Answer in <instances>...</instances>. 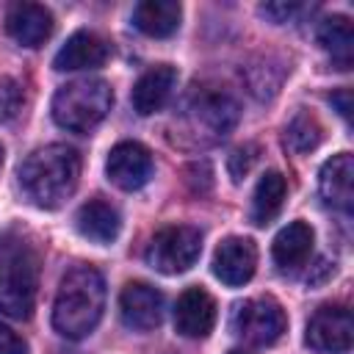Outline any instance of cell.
<instances>
[{"instance_id":"cell-1","label":"cell","mask_w":354,"mask_h":354,"mask_svg":"<svg viewBox=\"0 0 354 354\" xmlns=\"http://www.w3.org/2000/svg\"><path fill=\"white\" fill-rule=\"evenodd\" d=\"M80 155L66 144H47L33 149L19 166V185L25 196L44 210L61 207L77 188Z\"/></svg>"},{"instance_id":"cell-2","label":"cell","mask_w":354,"mask_h":354,"mask_svg":"<svg viewBox=\"0 0 354 354\" xmlns=\"http://www.w3.org/2000/svg\"><path fill=\"white\" fill-rule=\"evenodd\" d=\"M105 310V279L94 266H75L61 277L53 301V326L66 340L94 332Z\"/></svg>"},{"instance_id":"cell-3","label":"cell","mask_w":354,"mask_h":354,"mask_svg":"<svg viewBox=\"0 0 354 354\" xmlns=\"http://www.w3.org/2000/svg\"><path fill=\"white\" fill-rule=\"evenodd\" d=\"M39 293V252L19 232H0V313L30 318Z\"/></svg>"},{"instance_id":"cell-4","label":"cell","mask_w":354,"mask_h":354,"mask_svg":"<svg viewBox=\"0 0 354 354\" xmlns=\"http://www.w3.org/2000/svg\"><path fill=\"white\" fill-rule=\"evenodd\" d=\"M113 105V91L100 77H80L61 86L53 97V119L72 133H88L97 127Z\"/></svg>"},{"instance_id":"cell-5","label":"cell","mask_w":354,"mask_h":354,"mask_svg":"<svg viewBox=\"0 0 354 354\" xmlns=\"http://www.w3.org/2000/svg\"><path fill=\"white\" fill-rule=\"evenodd\" d=\"M202 254V232L188 224H171L152 235L144 257L160 274H183Z\"/></svg>"},{"instance_id":"cell-6","label":"cell","mask_w":354,"mask_h":354,"mask_svg":"<svg viewBox=\"0 0 354 354\" xmlns=\"http://www.w3.org/2000/svg\"><path fill=\"white\" fill-rule=\"evenodd\" d=\"M288 329V315L282 304L271 296L246 299L232 313V332L252 346H271Z\"/></svg>"},{"instance_id":"cell-7","label":"cell","mask_w":354,"mask_h":354,"mask_svg":"<svg viewBox=\"0 0 354 354\" xmlns=\"http://www.w3.org/2000/svg\"><path fill=\"white\" fill-rule=\"evenodd\" d=\"M351 337H354L351 313L337 304L318 307L304 329V343L315 354H346L351 348Z\"/></svg>"},{"instance_id":"cell-8","label":"cell","mask_w":354,"mask_h":354,"mask_svg":"<svg viewBox=\"0 0 354 354\" xmlns=\"http://www.w3.org/2000/svg\"><path fill=\"white\" fill-rule=\"evenodd\" d=\"M185 119H188V127L194 136H199L202 141H218L235 127L238 105L224 91H205V94L194 97Z\"/></svg>"},{"instance_id":"cell-9","label":"cell","mask_w":354,"mask_h":354,"mask_svg":"<svg viewBox=\"0 0 354 354\" xmlns=\"http://www.w3.org/2000/svg\"><path fill=\"white\" fill-rule=\"evenodd\" d=\"M257 268V246L252 238L230 235L213 252V277L230 288H241L254 277Z\"/></svg>"},{"instance_id":"cell-10","label":"cell","mask_w":354,"mask_h":354,"mask_svg":"<svg viewBox=\"0 0 354 354\" xmlns=\"http://www.w3.org/2000/svg\"><path fill=\"white\" fill-rule=\"evenodd\" d=\"M105 174L116 188L138 191L152 177V155L138 141H122L108 152Z\"/></svg>"},{"instance_id":"cell-11","label":"cell","mask_w":354,"mask_h":354,"mask_svg":"<svg viewBox=\"0 0 354 354\" xmlns=\"http://www.w3.org/2000/svg\"><path fill=\"white\" fill-rule=\"evenodd\" d=\"M119 313L124 326L149 332L163 321V293L149 282H127L119 293Z\"/></svg>"},{"instance_id":"cell-12","label":"cell","mask_w":354,"mask_h":354,"mask_svg":"<svg viewBox=\"0 0 354 354\" xmlns=\"http://www.w3.org/2000/svg\"><path fill=\"white\" fill-rule=\"evenodd\" d=\"M216 326V301L205 288H185L174 304V329L183 337H207Z\"/></svg>"},{"instance_id":"cell-13","label":"cell","mask_w":354,"mask_h":354,"mask_svg":"<svg viewBox=\"0 0 354 354\" xmlns=\"http://www.w3.org/2000/svg\"><path fill=\"white\" fill-rule=\"evenodd\" d=\"M53 14L39 3H14L6 11V33L22 47H41L53 36Z\"/></svg>"},{"instance_id":"cell-14","label":"cell","mask_w":354,"mask_h":354,"mask_svg":"<svg viewBox=\"0 0 354 354\" xmlns=\"http://www.w3.org/2000/svg\"><path fill=\"white\" fill-rule=\"evenodd\" d=\"M111 58V47L102 36L91 30H75L64 47L53 58V69L58 72H77V69H97Z\"/></svg>"},{"instance_id":"cell-15","label":"cell","mask_w":354,"mask_h":354,"mask_svg":"<svg viewBox=\"0 0 354 354\" xmlns=\"http://www.w3.org/2000/svg\"><path fill=\"white\" fill-rule=\"evenodd\" d=\"M318 191L326 205L348 213L354 202V158L351 152L332 155L318 171Z\"/></svg>"},{"instance_id":"cell-16","label":"cell","mask_w":354,"mask_h":354,"mask_svg":"<svg viewBox=\"0 0 354 354\" xmlns=\"http://www.w3.org/2000/svg\"><path fill=\"white\" fill-rule=\"evenodd\" d=\"M75 227L83 238H88L91 243H100V246H108L119 238V230H122V218H119V210L105 202V199H88L77 207L75 213Z\"/></svg>"},{"instance_id":"cell-17","label":"cell","mask_w":354,"mask_h":354,"mask_svg":"<svg viewBox=\"0 0 354 354\" xmlns=\"http://www.w3.org/2000/svg\"><path fill=\"white\" fill-rule=\"evenodd\" d=\"M174 86H177V69H174L171 64H160V66L147 69V72L136 80L133 97H130L136 113L149 116V113L160 111V108L166 105V100L171 97Z\"/></svg>"},{"instance_id":"cell-18","label":"cell","mask_w":354,"mask_h":354,"mask_svg":"<svg viewBox=\"0 0 354 354\" xmlns=\"http://www.w3.org/2000/svg\"><path fill=\"white\" fill-rule=\"evenodd\" d=\"M313 241L315 232L307 221H290L288 227H282L271 243V254L274 263L282 271H296L307 263V257L313 254Z\"/></svg>"},{"instance_id":"cell-19","label":"cell","mask_w":354,"mask_h":354,"mask_svg":"<svg viewBox=\"0 0 354 354\" xmlns=\"http://www.w3.org/2000/svg\"><path fill=\"white\" fill-rule=\"evenodd\" d=\"M183 8L174 0H144L133 8V25L152 36V39H166L180 28Z\"/></svg>"},{"instance_id":"cell-20","label":"cell","mask_w":354,"mask_h":354,"mask_svg":"<svg viewBox=\"0 0 354 354\" xmlns=\"http://www.w3.org/2000/svg\"><path fill=\"white\" fill-rule=\"evenodd\" d=\"M285 194H288V183L279 171H266L257 185H254V194H252V221L266 227L279 210H282V202H285Z\"/></svg>"},{"instance_id":"cell-21","label":"cell","mask_w":354,"mask_h":354,"mask_svg":"<svg viewBox=\"0 0 354 354\" xmlns=\"http://www.w3.org/2000/svg\"><path fill=\"white\" fill-rule=\"evenodd\" d=\"M318 44L340 64V69H348L351 64V50H354V28L351 19L343 14H332L321 19L318 25Z\"/></svg>"},{"instance_id":"cell-22","label":"cell","mask_w":354,"mask_h":354,"mask_svg":"<svg viewBox=\"0 0 354 354\" xmlns=\"http://www.w3.org/2000/svg\"><path fill=\"white\" fill-rule=\"evenodd\" d=\"M321 138H324V127L310 111H299L285 127V147L299 155L313 152L321 144Z\"/></svg>"},{"instance_id":"cell-23","label":"cell","mask_w":354,"mask_h":354,"mask_svg":"<svg viewBox=\"0 0 354 354\" xmlns=\"http://www.w3.org/2000/svg\"><path fill=\"white\" fill-rule=\"evenodd\" d=\"M19 108H22V86L14 77L3 75L0 77V124L11 122L19 113Z\"/></svg>"},{"instance_id":"cell-24","label":"cell","mask_w":354,"mask_h":354,"mask_svg":"<svg viewBox=\"0 0 354 354\" xmlns=\"http://www.w3.org/2000/svg\"><path fill=\"white\" fill-rule=\"evenodd\" d=\"M254 160H257V147H254V144H243V147L232 149V155L227 158V169H230V177H232L235 183H241V180H243V177L252 171Z\"/></svg>"},{"instance_id":"cell-25","label":"cell","mask_w":354,"mask_h":354,"mask_svg":"<svg viewBox=\"0 0 354 354\" xmlns=\"http://www.w3.org/2000/svg\"><path fill=\"white\" fill-rule=\"evenodd\" d=\"M185 183L191 185L194 194H205V191L213 185V171H210V166H207L205 160L191 163V166L185 169Z\"/></svg>"},{"instance_id":"cell-26","label":"cell","mask_w":354,"mask_h":354,"mask_svg":"<svg viewBox=\"0 0 354 354\" xmlns=\"http://www.w3.org/2000/svg\"><path fill=\"white\" fill-rule=\"evenodd\" d=\"M0 354H28V343L6 324H0Z\"/></svg>"},{"instance_id":"cell-27","label":"cell","mask_w":354,"mask_h":354,"mask_svg":"<svg viewBox=\"0 0 354 354\" xmlns=\"http://www.w3.org/2000/svg\"><path fill=\"white\" fill-rule=\"evenodd\" d=\"M296 8L299 6H293V3H266V6H260V14L279 25V22H288L296 14Z\"/></svg>"},{"instance_id":"cell-28","label":"cell","mask_w":354,"mask_h":354,"mask_svg":"<svg viewBox=\"0 0 354 354\" xmlns=\"http://www.w3.org/2000/svg\"><path fill=\"white\" fill-rule=\"evenodd\" d=\"M329 102H332V105H337V113H340L343 119H348V116H351V91H348V88H340V91L329 94Z\"/></svg>"},{"instance_id":"cell-29","label":"cell","mask_w":354,"mask_h":354,"mask_svg":"<svg viewBox=\"0 0 354 354\" xmlns=\"http://www.w3.org/2000/svg\"><path fill=\"white\" fill-rule=\"evenodd\" d=\"M227 354H246V351H241V348H232V351H227Z\"/></svg>"},{"instance_id":"cell-30","label":"cell","mask_w":354,"mask_h":354,"mask_svg":"<svg viewBox=\"0 0 354 354\" xmlns=\"http://www.w3.org/2000/svg\"><path fill=\"white\" fill-rule=\"evenodd\" d=\"M0 163H3V147H0Z\"/></svg>"}]
</instances>
